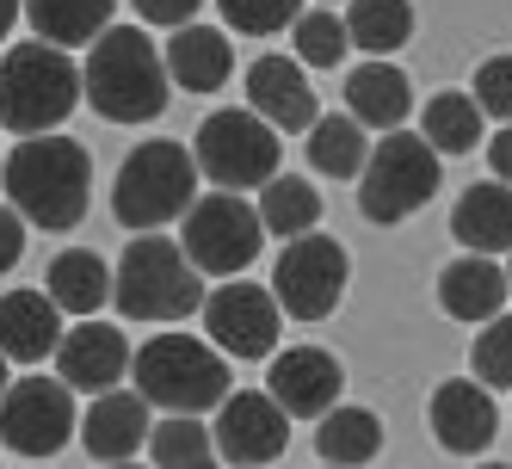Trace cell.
Wrapping results in <instances>:
<instances>
[{
    "label": "cell",
    "mask_w": 512,
    "mask_h": 469,
    "mask_svg": "<svg viewBox=\"0 0 512 469\" xmlns=\"http://www.w3.org/2000/svg\"><path fill=\"white\" fill-rule=\"evenodd\" d=\"M75 105H81V68L68 62V50L44 38L7 44V56H0V124L19 136H38L68 124Z\"/></svg>",
    "instance_id": "obj_5"
},
{
    "label": "cell",
    "mask_w": 512,
    "mask_h": 469,
    "mask_svg": "<svg viewBox=\"0 0 512 469\" xmlns=\"http://www.w3.org/2000/svg\"><path fill=\"white\" fill-rule=\"evenodd\" d=\"M260 210H253L241 192H210V198H192L186 216H179V247L198 272H216V278H235L260 260Z\"/></svg>",
    "instance_id": "obj_9"
},
{
    "label": "cell",
    "mask_w": 512,
    "mask_h": 469,
    "mask_svg": "<svg viewBox=\"0 0 512 469\" xmlns=\"http://www.w3.org/2000/svg\"><path fill=\"white\" fill-rule=\"evenodd\" d=\"M112 297L124 321H186L204 303V272L186 260V247L142 229L112 272Z\"/></svg>",
    "instance_id": "obj_4"
},
{
    "label": "cell",
    "mask_w": 512,
    "mask_h": 469,
    "mask_svg": "<svg viewBox=\"0 0 512 469\" xmlns=\"http://www.w3.org/2000/svg\"><path fill=\"white\" fill-rule=\"evenodd\" d=\"M198 198V161L186 142H136L118 167V186H112V210L124 229H161V223H179L186 204Z\"/></svg>",
    "instance_id": "obj_6"
},
{
    "label": "cell",
    "mask_w": 512,
    "mask_h": 469,
    "mask_svg": "<svg viewBox=\"0 0 512 469\" xmlns=\"http://www.w3.org/2000/svg\"><path fill=\"white\" fill-rule=\"evenodd\" d=\"M130 377H136V395L161 414H210L235 389L229 358L210 340L179 328H161L155 340L130 346Z\"/></svg>",
    "instance_id": "obj_3"
},
{
    "label": "cell",
    "mask_w": 512,
    "mask_h": 469,
    "mask_svg": "<svg viewBox=\"0 0 512 469\" xmlns=\"http://www.w3.org/2000/svg\"><path fill=\"white\" fill-rule=\"evenodd\" d=\"M488 167L500 173V186H512V124H500V136L488 142Z\"/></svg>",
    "instance_id": "obj_38"
},
{
    "label": "cell",
    "mask_w": 512,
    "mask_h": 469,
    "mask_svg": "<svg viewBox=\"0 0 512 469\" xmlns=\"http://www.w3.org/2000/svg\"><path fill=\"white\" fill-rule=\"evenodd\" d=\"M50 358H56L62 383L68 389H87V395L118 389L130 377V340H124L118 321H75V328L56 340Z\"/></svg>",
    "instance_id": "obj_16"
},
{
    "label": "cell",
    "mask_w": 512,
    "mask_h": 469,
    "mask_svg": "<svg viewBox=\"0 0 512 469\" xmlns=\"http://www.w3.org/2000/svg\"><path fill=\"white\" fill-rule=\"evenodd\" d=\"M346 38L371 56H395L414 38V7L408 0H346Z\"/></svg>",
    "instance_id": "obj_28"
},
{
    "label": "cell",
    "mask_w": 512,
    "mask_h": 469,
    "mask_svg": "<svg viewBox=\"0 0 512 469\" xmlns=\"http://www.w3.org/2000/svg\"><path fill=\"white\" fill-rule=\"evenodd\" d=\"M475 105H482V118L494 124H512V56H488L475 68Z\"/></svg>",
    "instance_id": "obj_35"
},
{
    "label": "cell",
    "mask_w": 512,
    "mask_h": 469,
    "mask_svg": "<svg viewBox=\"0 0 512 469\" xmlns=\"http://www.w3.org/2000/svg\"><path fill=\"white\" fill-rule=\"evenodd\" d=\"M290 38H297V62H303V68H340L346 50H352L346 19H340V13H327V7L297 13V19H290Z\"/></svg>",
    "instance_id": "obj_31"
},
{
    "label": "cell",
    "mask_w": 512,
    "mask_h": 469,
    "mask_svg": "<svg viewBox=\"0 0 512 469\" xmlns=\"http://www.w3.org/2000/svg\"><path fill=\"white\" fill-rule=\"evenodd\" d=\"M506 291H512V266H506Z\"/></svg>",
    "instance_id": "obj_43"
},
{
    "label": "cell",
    "mask_w": 512,
    "mask_h": 469,
    "mask_svg": "<svg viewBox=\"0 0 512 469\" xmlns=\"http://www.w3.org/2000/svg\"><path fill=\"white\" fill-rule=\"evenodd\" d=\"M469 371L488 389H512V315L482 328V340H475V352H469Z\"/></svg>",
    "instance_id": "obj_34"
},
{
    "label": "cell",
    "mask_w": 512,
    "mask_h": 469,
    "mask_svg": "<svg viewBox=\"0 0 512 469\" xmlns=\"http://www.w3.org/2000/svg\"><path fill=\"white\" fill-rule=\"evenodd\" d=\"M482 469H512V463H482Z\"/></svg>",
    "instance_id": "obj_42"
},
{
    "label": "cell",
    "mask_w": 512,
    "mask_h": 469,
    "mask_svg": "<svg viewBox=\"0 0 512 469\" xmlns=\"http://www.w3.org/2000/svg\"><path fill=\"white\" fill-rule=\"evenodd\" d=\"M321 223V192L309 186V179L297 173H272L266 186H260V229L266 235H309Z\"/></svg>",
    "instance_id": "obj_29"
},
{
    "label": "cell",
    "mask_w": 512,
    "mask_h": 469,
    "mask_svg": "<svg viewBox=\"0 0 512 469\" xmlns=\"http://www.w3.org/2000/svg\"><path fill=\"white\" fill-rule=\"evenodd\" d=\"M420 142L432 155H469L482 149V105L469 93H432L420 112Z\"/></svg>",
    "instance_id": "obj_27"
},
{
    "label": "cell",
    "mask_w": 512,
    "mask_h": 469,
    "mask_svg": "<svg viewBox=\"0 0 512 469\" xmlns=\"http://www.w3.org/2000/svg\"><path fill=\"white\" fill-rule=\"evenodd\" d=\"M75 389L62 377H19L0 389V445L19 457H50L75 439Z\"/></svg>",
    "instance_id": "obj_11"
},
{
    "label": "cell",
    "mask_w": 512,
    "mask_h": 469,
    "mask_svg": "<svg viewBox=\"0 0 512 469\" xmlns=\"http://www.w3.org/2000/svg\"><path fill=\"white\" fill-rule=\"evenodd\" d=\"M179 469H216V451H210V457H198V463H179Z\"/></svg>",
    "instance_id": "obj_40"
},
{
    "label": "cell",
    "mask_w": 512,
    "mask_h": 469,
    "mask_svg": "<svg viewBox=\"0 0 512 469\" xmlns=\"http://www.w3.org/2000/svg\"><path fill=\"white\" fill-rule=\"evenodd\" d=\"M216 451L235 469H266L290 451V414L266 389H229L216 402Z\"/></svg>",
    "instance_id": "obj_13"
},
{
    "label": "cell",
    "mask_w": 512,
    "mask_h": 469,
    "mask_svg": "<svg viewBox=\"0 0 512 469\" xmlns=\"http://www.w3.org/2000/svg\"><path fill=\"white\" fill-rule=\"evenodd\" d=\"M62 340V309L44 291H7L0 297V358L7 365H44Z\"/></svg>",
    "instance_id": "obj_19"
},
{
    "label": "cell",
    "mask_w": 512,
    "mask_h": 469,
    "mask_svg": "<svg viewBox=\"0 0 512 469\" xmlns=\"http://www.w3.org/2000/svg\"><path fill=\"white\" fill-rule=\"evenodd\" d=\"M149 451H155V469L198 463V457H210V426L192 414H167L161 426H149Z\"/></svg>",
    "instance_id": "obj_32"
},
{
    "label": "cell",
    "mask_w": 512,
    "mask_h": 469,
    "mask_svg": "<svg viewBox=\"0 0 512 469\" xmlns=\"http://www.w3.org/2000/svg\"><path fill=\"white\" fill-rule=\"evenodd\" d=\"M432 439L445 445L451 457H482L494 445V432H500V408H494V389L488 383H475V377H451V383H438L432 389Z\"/></svg>",
    "instance_id": "obj_15"
},
{
    "label": "cell",
    "mask_w": 512,
    "mask_h": 469,
    "mask_svg": "<svg viewBox=\"0 0 512 469\" xmlns=\"http://www.w3.org/2000/svg\"><path fill=\"white\" fill-rule=\"evenodd\" d=\"M130 7L142 13V25H186V19H198L204 0H130Z\"/></svg>",
    "instance_id": "obj_36"
},
{
    "label": "cell",
    "mask_w": 512,
    "mask_h": 469,
    "mask_svg": "<svg viewBox=\"0 0 512 469\" xmlns=\"http://www.w3.org/2000/svg\"><path fill=\"white\" fill-rule=\"evenodd\" d=\"M44 297L62 315H93L105 297H112V266H105L93 247H68V254H56L50 272H44Z\"/></svg>",
    "instance_id": "obj_25"
},
{
    "label": "cell",
    "mask_w": 512,
    "mask_h": 469,
    "mask_svg": "<svg viewBox=\"0 0 512 469\" xmlns=\"http://www.w3.org/2000/svg\"><path fill=\"white\" fill-rule=\"evenodd\" d=\"M13 383V365H7V358H0V389H7Z\"/></svg>",
    "instance_id": "obj_41"
},
{
    "label": "cell",
    "mask_w": 512,
    "mask_h": 469,
    "mask_svg": "<svg viewBox=\"0 0 512 469\" xmlns=\"http://www.w3.org/2000/svg\"><path fill=\"white\" fill-rule=\"evenodd\" d=\"M315 451L321 463H334V469H364L377 451H383V420L371 408H327L321 426H315Z\"/></svg>",
    "instance_id": "obj_26"
},
{
    "label": "cell",
    "mask_w": 512,
    "mask_h": 469,
    "mask_svg": "<svg viewBox=\"0 0 512 469\" xmlns=\"http://www.w3.org/2000/svg\"><path fill=\"white\" fill-rule=\"evenodd\" d=\"M25 254V216L13 204H0V272H13Z\"/></svg>",
    "instance_id": "obj_37"
},
{
    "label": "cell",
    "mask_w": 512,
    "mask_h": 469,
    "mask_svg": "<svg viewBox=\"0 0 512 469\" xmlns=\"http://www.w3.org/2000/svg\"><path fill=\"white\" fill-rule=\"evenodd\" d=\"M438 192V155L408 130H383V142L358 167V210L371 223H408L414 210H426Z\"/></svg>",
    "instance_id": "obj_8"
},
{
    "label": "cell",
    "mask_w": 512,
    "mask_h": 469,
    "mask_svg": "<svg viewBox=\"0 0 512 469\" xmlns=\"http://www.w3.org/2000/svg\"><path fill=\"white\" fill-rule=\"evenodd\" d=\"M346 247L334 235H290L284 241V254L272 266V303L290 315V321H321V315H334L340 297H346Z\"/></svg>",
    "instance_id": "obj_10"
},
{
    "label": "cell",
    "mask_w": 512,
    "mask_h": 469,
    "mask_svg": "<svg viewBox=\"0 0 512 469\" xmlns=\"http://www.w3.org/2000/svg\"><path fill=\"white\" fill-rule=\"evenodd\" d=\"M0 186H7V204L25 216V229H75L87 204H93V155L75 136H19L13 155H0Z\"/></svg>",
    "instance_id": "obj_1"
},
{
    "label": "cell",
    "mask_w": 512,
    "mask_h": 469,
    "mask_svg": "<svg viewBox=\"0 0 512 469\" xmlns=\"http://www.w3.org/2000/svg\"><path fill=\"white\" fill-rule=\"evenodd\" d=\"M167 75H173V87H186V93H216L229 75H235V50H229V38L216 25H173L167 31Z\"/></svg>",
    "instance_id": "obj_20"
},
{
    "label": "cell",
    "mask_w": 512,
    "mask_h": 469,
    "mask_svg": "<svg viewBox=\"0 0 512 469\" xmlns=\"http://www.w3.org/2000/svg\"><path fill=\"white\" fill-rule=\"evenodd\" d=\"M229 31H247V38H272V31H290V19L303 13V0H216Z\"/></svg>",
    "instance_id": "obj_33"
},
{
    "label": "cell",
    "mask_w": 512,
    "mask_h": 469,
    "mask_svg": "<svg viewBox=\"0 0 512 469\" xmlns=\"http://www.w3.org/2000/svg\"><path fill=\"white\" fill-rule=\"evenodd\" d=\"M364 155H371V136H364V124L352 112L309 124V167L315 173H327V179H358Z\"/></svg>",
    "instance_id": "obj_30"
},
{
    "label": "cell",
    "mask_w": 512,
    "mask_h": 469,
    "mask_svg": "<svg viewBox=\"0 0 512 469\" xmlns=\"http://www.w3.org/2000/svg\"><path fill=\"white\" fill-rule=\"evenodd\" d=\"M112 469H136V463H112Z\"/></svg>",
    "instance_id": "obj_44"
},
{
    "label": "cell",
    "mask_w": 512,
    "mask_h": 469,
    "mask_svg": "<svg viewBox=\"0 0 512 469\" xmlns=\"http://www.w3.org/2000/svg\"><path fill=\"white\" fill-rule=\"evenodd\" d=\"M19 13L31 19L44 44L56 50H87L105 25L118 19V0H19Z\"/></svg>",
    "instance_id": "obj_24"
},
{
    "label": "cell",
    "mask_w": 512,
    "mask_h": 469,
    "mask_svg": "<svg viewBox=\"0 0 512 469\" xmlns=\"http://www.w3.org/2000/svg\"><path fill=\"white\" fill-rule=\"evenodd\" d=\"M149 402H142L136 389H99L93 395V408L75 420L81 432V445L93 463H130L142 445H149Z\"/></svg>",
    "instance_id": "obj_17"
},
{
    "label": "cell",
    "mask_w": 512,
    "mask_h": 469,
    "mask_svg": "<svg viewBox=\"0 0 512 469\" xmlns=\"http://www.w3.org/2000/svg\"><path fill=\"white\" fill-rule=\"evenodd\" d=\"M13 19H19V0H0V44L13 38Z\"/></svg>",
    "instance_id": "obj_39"
},
{
    "label": "cell",
    "mask_w": 512,
    "mask_h": 469,
    "mask_svg": "<svg viewBox=\"0 0 512 469\" xmlns=\"http://www.w3.org/2000/svg\"><path fill=\"white\" fill-rule=\"evenodd\" d=\"M438 303L451 321H494L506 309V266L494 254H457L438 272Z\"/></svg>",
    "instance_id": "obj_21"
},
{
    "label": "cell",
    "mask_w": 512,
    "mask_h": 469,
    "mask_svg": "<svg viewBox=\"0 0 512 469\" xmlns=\"http://www.w3.org/2000/svg\"><path fill=\"white\" fill-rule=\"evenodd\" d=\"M346 112L364 124V130H401L414 112V87L395 62H364L358 75H346Z\"/></svg>",
    "instance_id": "obj_22"
},
{
    "label": "cell",
    "mask_w": 512,
    "mask_h": 469,
    "mask_svg": "<svg viewBox=\"0 0 512 469\" xmlns=\"http://www.w3.org/2000/svg\"><path fill=\"white\" fill-rule=\"evenodd\" d=\"M81 99L112 124H155L173 99V81H167L161 50L149 44V31L118 25V19L105 25L81 62Z\"/></svg>",
    "instance_id": "obj_2"
},
{
    "label": "cell",
    "mask_w": 512,
    "mask_h": 469,
    "mask_svg": "<svg viewBox=\"0 0 512 469\" xmlns=\"http://www.w3.org/2000/svg\"><path fill=\"white\" fill-rule=\"evenodd\" d=\"M451 235L469 254H512V186H500V179L469 186L451 210Z\"/></svg>",
    "instance_id": "obj_23"
},
{
    "label": "cell",
    "mask_w": 512,
    "mask_h": 469,
    "mask_svg": "<svg viewBox=\"0 0 512 469\" xmlns=\"http://www.w3.org/2000/svg\"><path fill=\"white\" fill-rule=\"evenodd\" d=\"M192 161H198V179H210L216 192H253L278 173L284 142L260 112H241L235 105V112H210L198 124Z\"/></svg>",
    "instance_id": "obj_7"
},
{
    "label": "cell",
    "mask_w": 512,
    "mask_h": 469,
    "mask_svg": "<svg viewBox=\"0 0 512 469\" xmlns=\"http://www.w3.org/2000/svg\"><path fill=\"white\" fill-rule=\"evenodd\" d=\"M340 389H346V371L327 346H284L266 371V395L290 420H321L340 402Z\"/></svg>",
    "instance_id": "obj_14"
},
{
    "label": "cell",
    "mask_w": 512,
    "mask_h": 469,
    "mask_svg": "<svg viewBox=\"0 0 512 469\" xmlns=\"http://www.w3.org/2000/svg\"><path fill=\"white\" fill-rule=\"evenodd\" d=\"M247 99H253V112H260L278 136L284 130H309L321 118V105H315V81H309V68L297 56H260L247 68Z\"/></svg>",
    "instance_id": "obj_18"
},
{
    "label": "cell",
    "mask_w": 512,
    "mask_h": 469,
    "mask_svg": "<svg viewBox=\"0 0 512 469\" xmlns=\"http://www.w3.org/2000/svg\"><path fill=\"white\" fill-rule=\"evenodd\" d=\"M204 309V328H210V346L223 358H266L278 352V334H284V309L272 303V291L247 278H229L198 303Z\"/></svg>",
    "instance_id": "obj_12"
}]
</instances>
